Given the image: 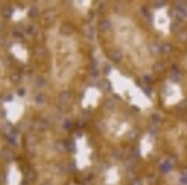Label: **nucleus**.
<instances>
[{
    "mask_svg": "<svg viewBox=\"0 0 187 185\" xmlns=\"http://www.w3.org/2000/svg\"><path fill=\"white\" fill-rule=\"evenodd\" d=\"M0 178H1V177H0Z\"/></svg>",
    "mask_w": 187,
    "mask_h": 185,
    "instance_id": "nucleus-3",
    "label": "nucleus"
},
{
    "mask_svg": "<svg viewBox=\"0 0 187 185\" xmlns=\"http://www.w3.org/2000/svg\"><path fill=\"white\" fill-rule=\"evenodd\" d=\"M59 58L57 61V67L60 68L57 71V77L62 82L69 80L75 74L77 69L79 56L74 42L70 38H62L60 39Z\"/></svg>",
    "mask_w": 187,
    "mask_h": 185,
    "instance_id": "nucleus-1",
    "label": "nucleus"
},
{
    "mask_svg": "<svg viewBox=\"0 0 187 185\" xmlns=\"http://www.w3.org/2000/svg\"><path fill=\"white\" fill-rule=\"evenodd\" d=\"M14 158V153L12 150L4 148L0 150V159L6 162H9L13 160Z\"/></svg>",
    "mask_w": 187,
    "mask_h": 185,
    "instance_id": "nucleus-2",
    "label": "nucleus"
}]
</instances>
